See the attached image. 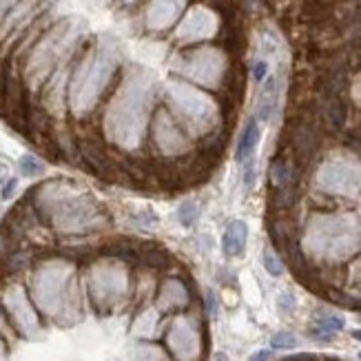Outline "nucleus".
Here are the masks:
<instances>
[{
    "instance_id": "nucleus-1",
    "label": "nucleus",
    "mask_w": 361,
    "mask_h": 361,
    "mask_svg": "<svg viewBox=\"0 0 361 361\" xmlns=\"http://www.w3.org/2000/svg\"><path fill=\"white\" fill-rule=\"evenodd\" d=\"M34 211L56 231L75 235L89 233L102 224L100 207L85 191L65 180L44 182L34 191Z\"/></svg>"
},
{
    "instance_id": "nucleus-2",
    "label": "nucleus",
    "mask_w": 361,
    "mask_h": 361,
    "mask_svg": "<svg viewBox=\"0 0 361 361\" xmlns=\"http://www.w3.org/2000/svg\"><path fill=\"white\" fill-rule=\"evenodd\" d=\"M29 297L47 317L60 324L75 322L80 312V297L73 264L65 259H47L38 264L29 279Z\"/></svg>"
},
{
    "instance_id": "nucleus-3",
    "label": "nucleus",
    "mask_w": 361,
    "mask_h": 361,
    "mask_svg": "<svg viewBox=\"0 0 361 361\" xmlns=\"http://www.w3.org/2000/svg\"><path fill=\"white\" fill-rule=\"evenodd\" d=\"M153 78L145 69H133L124 78L116 98L109 104L106 111V129L116 142L129 147L137 145L140 133L145 127L147 109L153 93Z\"/></svg>"
},
{
    "instance_id": "nucleus-4",
    "label": "nucleus",
    "mask_w": 361,
    "mask_h": 361,
    "mask_svg": "<svg viewBox=\"0 0 361 361\" xmlns=\"http://www.w3.org/2000/svg\"><path fill=\"white\" fill-rule=\"evenodd\" d=\"M120 62V54L114 40L104 38L98 42L96 49H91L71 73L69 80V104L75 116L89 114L102 96L104 87L111 80V75Z\"/></svg>"
},
{
    "instance_id": "nucleus-5",
    "label": "nucleus",
    "mask_w": 361,
    "mask_h": 361,
    "mask_svg": "<svg viewBox=\"0 0 361 361\" xmlns=\"http://www.w3.org/2000/svg\"><path fill=\"white\" fill-rule=\"evenodd\" d=\"M78 27L71 20H60L36 42L27 60V80L31 87L42 85L62 62H65L75 47Z\"/></svg>"
},
{
    "instance_id": "nucleus-6",
    "label": "nucleus",
    "mask_w": 361,
    "mask_h": 361,
    "mask_svg": "<svg viewBox=\"0 0 361 361\" xmlns=\"http://www.w3.org/2000/svg\"><path fill=\"white\" fill-rule=\"evenodd\" d=\"M129 288L127 271L114 262H98L89 271V293L98 308L118 304Z\"/></svg>"
},
{
    "instance_id": "nucleus-7",
    "label": "nucleus",
    "mask_w": 361,
    "mask_h": 361,
    "mask_svg": "<svg viewBox=\"0 0 361 361\" xmlns=\"http://www.w3.org/2000/svg\"><path fill=\"white\" fill-rule=\"evenodd\" d=\"M3 310L9 319V324L18 331L23 337L34 339L40 335L42 326H40V317H38V308L31 302L29 290L20 284H9L3 293Z\"/></svg>"
},
{
    "instance_id": "nucleus-8",
    "label": "nucleus",
    "mask_w": 361,
    "mask_h": 361,
    "mask_svg": "<svg viewBox=\"0 0 361 361\" xmlns=\"http://www.w3.org/2000/svg\"><path fill=\"white\" fill-rule=\"evenodd\" d=\"M173 69L184 73L186 78H193V80L202 85H215L217 73H219V56L211 49L193 51L176 60Z\"/></svg>"
},
{
    "instance_id": "nucleus-9",
    "label": "nucleus",
    "mask_w": 361,
    "mask_h": 361,
    "mask_svg": "<svg viewBox=\"0 0 361 361\" xmlns=\"http://www.w3.org/2000/svg\"><path fill=\"white\" fill-rule=\"evenodd\" d=\"M169 98L173 102L178 111L188 118L193 124L204 122L209 116V98L200 96V93L182 82H169Z\"/></svg>"
},
{
    "instance_id": "nucleus-10",
    "label": "nucleus",
    "mask_w": 361,
    "mask_h": 361,
    "mask_svg": "<svg viewBox=\"0 0 361 361\" xmlns=\"http://www.w3.org/2000/svg\"><path fill=\"white\" fill-rule=\"evenodd\" d=\"M213 31H215L213 13L202 7H195L184 16V20L180 23L176 31V38L182 42H195V40L213 36Z\"/></svg>"
},
{
    "instance_id": "nucleus-11",
    "label": "nucleus",
    "mask_w": 361,
    "mask_h": 361,
    "mask_svg": "<svg viewBox=\"0 0 361 361\" xmlns=\"http://www.w3.org/2000/svg\"><path fill=\"white\" fill-rule=\"evenodd\" d=\"M169 348L180 361H191L197 357V335L184 317H178L169 331Z\"/></svg>"
},
{
    "instance_id": "nucleus-12",
    "label": "nucleus",
    "mask_w": 361,
    "mask_h": 361,
    "mask_svg": "<svg viewBox=\"0 0 361 361\" xmlns=\"http://www.w3.org/2000/svg\"><path fill=\"white\" fill-rule=\"evenodd\" d=\"M153 133H155V142L164 153H178L186 147V140L182 131L178 129V124L169 118L166 111H160L153 120Z\"/></svg>"
},
{
    "instance_id": "nucleus-13",
    "label": "nucleus",
    "mask_w": 361,
    "mask_h": 361,
    "mask_svg": "<svg viewBox=\"0 0 361 361\" xmlns=\"http://www.w3.org/2000/svg\"><path fill=\"white\" fill-rule=\"evenodd\" d=\"M184 7V0H151L147 9V25L153 31H162L171 27Z\"/></svg>"
},
{
    "instance_id": "nucleus-14",
    "label": "nucleus",
    "mask_w": 361,
    "mask_h": 361,
    "mask_svg": "<svg viewBox=\"0 0 361 361\" xmlns=\"http://www.w3.org/2000/svg\"><path fill=\"white\" fill-rule=\"evenodd\" d=\"M246 235H248V228L244 222H231L226 233H224V240H222V248L228 257H235L240 255L244 246H246Z\"/></svg>"
},
{
    "instance_id": "nucleus-15",
    "label": "nucleus",
    "mask_w": 361,
    "mask_h": 361,
    "mask_svg": "<svg viewBox=\"0 0 361 361\" xmlns=\"http://www.w3.org/2000/svg\"><path fill=\"white\" fill-rule=\"evenodd\" d=\"M259 142V127H257V122L255 120H250L246 124V129L240 137V145H238V160H248L250 155H253L255 147Z\"/></svg>"
},
{
    "instance_id": "nucleus-16",
    "label": "nucleus",
    "mask_w": 361,
    "mask_h": 361,
    "mask_svg": "<svg viewBox=\"0 0 361 361\" xmlns=\"http://www.w3.org/2000/svg\"><path fill=\"white\" fill-rule=\"evenodd\" d=\"M188 300V295H186V288L182 286V281L178 279H171L164 284L162 293H160V302L164 308H176V306H184Z\"/></svg>"
},
{
    "instance_id": "nucleus-17",
    "label": "nucleus",
    "mask_w": 361,
    "mask_h": 361,
    "mask_svg": "<svg viewBox=\"0 0 361 361\" xmlns=\"http://www.w3.org/2000/svg\"><path fill=\"white\" fill-rule=\"evenodd\" d=\"M343 328V319L341 317H335V315H326L322 319H317L315 328H312V337H317V339H333L335 333H339Z\"/></svg>"
},
{
    "instance_id": "nucleus-18",
    "label": "nucleus",
    "mask_w": 361,
    "mask_h": 361,
    "mask_svg": "<svg viewBox=\"0 0 361 361\" xmlns=\"http://www.w3.org/2000/svg\"><path fill=\"white\" fill-rule=\"evenodd\" d=\"M18 171L23 178H38L44 173V164L36 158V155L25 153L23 158L18 160Z\"/></svg>"
},
{
    "instance_id": "nucleus-19",
    "label": "nucleus",
    "mask_w": 361,
    "mask_h": 361,
    "mask_svg": "<svg viewBox=\"0 0 361 361\" xmlns=\"http://www.w3.org/2000/svg\"><path fill=\"white\" fill-rule=\"evenodd\" d=\"M197 213H200L197 204H195V202H186V204H182V207H180L178 217H180V222H182L184 226H193V224H195V219H197Z\"/></svg>"
},
{
    "instance_id": "nucleus-20",
    "label": "nucleus",
    "mask_w": 361,
    "mask_h": 361,
    "mask_svg": "<svg viewBox=\"0 0 361 361\" xmlns=\"http://www.w3.org/2000/svg\"><path fill=\"white\" fill-rule=\"evenodd\" d=\"M264 266H266V271H269L271 275H275V277L284 273V266H281V262L275 257V253L271 248L264 250Z\"/></svg>"
},
{
    "instance_id": "nucleus-21",
    "label": "nucleus",
    "mask_w": 361,
    "mask_h": 361,
    "mask_svg": "<svg viewBox=\"0 0 361 361\" xmlns=\"http://www.w3.org/2000/svg\"><path fill=\"white\" fill-rule=\"evenodd\" d=\"M271 343H273V348H277V350H288V348L297 346V337L290 335V333H279V335L273 337Z\"/></svg>"
},
{
    "instance_id": "nucleus-22",
    "label": "nucleus",
    "mask_w": 361,
    "mask_h": 361,
    "mask_svg": "<svg viewBox=\"0 0 361 361\" xmlns=\"http://www.w3.org/2000/svg\"><path fill=\"white\" fill-rule=\"evenodd\" d=\"M16 186H18V180H16V178H9V180L5 182V186L0 188V197H3V200H9V197L16 193Z\"/></svg>"
},
{
    "instance_id": "nucleus-23",
    "label": "nucleus",
    "mask_w": 361,
    "mask_h": 361,
    "mask_svg": "<svg viewBox=\"0 0 361 361\" xmlns=\"http://www.w3.org/2000/svg\"><path fill=\"white\" fill-rule=\"evenodd\" d=\"M295 306V302H293V297H290V293H284L279 297V308L281 310H290Z\"/></svg>"
},
{
    "instance_id": "nucleus-24",
    "label": "nucleus",
    "mask_w": 361,
    "mask_h": 361,
    "mask_svg": "<svg viewBox=\"0 0 361 361\" xmlns=\"http://www.w3.org/2000/svg\"><path fill=\"white\" fill-rule=\"evenodd\" d=\"M11 178V173H9V166L5 164V162H0V188L5 186V182Z\"/></svg>"
},
{
    "instance_id": "nucleus-25",
    "label": "nucleus",
    "mask_w": 361,
    "mask_h": 361,
    "mask_svg": "<svg viewBox=\"0 0 361 361\" xmlns=\"http://www.w3.org/2000/svg\"><path fill=\"white\" fill-rule=\"evenodd\" d=\"M16 3H20V0H0V18L16 5Z\"/></svg>"
},
{
    "instance_id": "nucleus-26",
    "label": "nucleus",
    "mask_w": 361,
    "mask_h": 361,
    "mask_svg": "<svg viewBox=\"0 0 361 361\" xmlns=\"http://www.w3.org/2000/svg\"><path fill=\"white\" fill-rule=\"evenodd\" d=\"M209 312H211V315L215 312V295L213 293H209Z\"/></svg>"
},
{
    "instance_id": "nucleus-27",
    "label": "nucleus",
    "mask_w": 361,
    "mask_h": 361,
    "mask_svg": "<svg viewBox=\"0 0 361 361\" xmlns=\"http://www.w3.org/2000/svg\"><path fill=\"white\" fill-rule=\"evenodd\" d=\"M269 355H271V353H266V350H262V353H257V355L253 357V361H264V359H269Z\"/></svg>"
},
{
    "instance_id": "nucleus-28",
    "label": "nucleus",
    "mask_w": 361,
    "mask_h": 361,
    "mask_svg": "<svg viewBox=\"0 0 361 361\" xmlns=\"http://www.w3.org/2000/svg\"><path fill=\"white\" fill-rule=\"evenodd\" d=\"M353 337H355L357 341H361V331H355V333H353Z\"/></svg>"
},
{
    "instance_id": "nucleus-29",
    "label": "nucleus",
    "mask_w": 361,
    "mask_h": 361,
    "mask_svg": "<svg viewBox=\"0 0 361 361\" xmlns=\"http://www.w3.org/2000/svg\"><path fill=\"white\" fill-rule=\"evenodd\" d=\"M3 350H5V343H3V339H0V355H3Z\"/></svg>"
},
{
    "instance_id": "nucleus-30",
    "label": "nucleus",
    "mask_w": 361,
    "mask_h": 361,
    "mask_svg": "<svg viewBox=\"0 0 361 361\" xmlns=\"http://www.w3.org/2000/svg\"><path fill=\"white\" fill-rule=\"evenodd\" d=\"M124 3H135V0H124Z\"/></svg>"
},
{
    "instance_id": "nucleus-31",
    "label": "nucleus",
    "mask_w": 361,
    "mask_h": 361,
    "mask_svg": "<svg viewBox=\"0 0 361 361\" xmlns=\"http://www.w3.org/2000/svg\"><path fill=\"white\" fill-rule=\"evenodd\" d=\"M359 359H361V353H359Z\"/></svg>"
}]
</instances>
